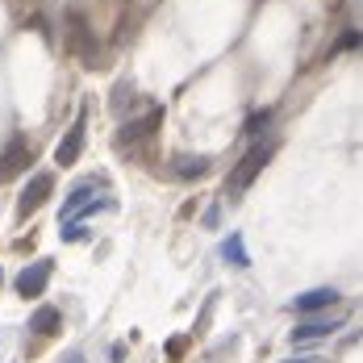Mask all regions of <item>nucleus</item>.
I'll use <instances>...</instances> for the list:
<instances>
[{"label":"nucleus","mask_w":363,"mask_h":363,"mask_svg":"<svg viewBox=\"0 0 363 363\" xmlns=\"http://www.w3.org/2000/svg\"><path fill=\"white\" fill-rule=\"evenodd\" d=\"M30 330H34V334H55V330H59V309L42 305L34 313V322H30Z\"/></svg>","instance_id":"f8f14e48"},{"label":"nucleus","mask_w":363,"mask_h":363,"mask_svg":"<svg viewBox=\"0 0 363 363\" xmlns=\"http://www.w3.org/2000/svg\"><path fill=\"white\" fill-rule=\"evenodd\" d=\"M67 26H72V46H75V55H92V34L84 30V17H67Z\"/></svg>","instance_id":"9b49d317"},{"label":"nucleus","mask_w":363,"mask_h":363,"mask_svg":"<svg viewBox=\"0 0 363 363\" xmlns=\"http://www.w3.org/2000/svg\"><path fill=\"white\" fill-rule=\"evenodd\" d=\"M221 251H225V259H230L234 267H242V263H247V255H242V238H238V234H230Z\"/></svg>","instance_id":"ddd939ff"},{"label":"nucleus","mask_w":363,"mask_h":363,"mask_svg":"<svg viewBox=\"0 0 363 363\" xmlns=\"http://www.w3.org/2000/svg\"><path fill=\"white\" fill-rule=\"evenodd\" d=\"M338 326H342L338 318H305L301 326L292 330V338H296V342H309V338H326V334H334Z\"/></svg>","instance_id":"1a4fd4ad"},{"label":"nucleus","mask_w":363,"mask_h":363,"mask_svg":"<svg viewBox=\"0 0 363 363\" xmlns=\"http://www.w3.org/2000/svg\"><path fill=\"white\" fill-rule=\"evenodd\" d=\"M172 172H176L180 180H196V176L209 172V159H205V155H176V159H172Z\"/></svg>","instance_id":"9d476101"},{"label":"nucleus","mask_w":363,"mask_h":363,"mask_svg":"<svg viewBox=\"0 0 363 363\" xmlns=\"http://www.w3.org/2000/svg\"><path fill=\"white\" fill-rule=\"evenodd\" d=\"M280 363H309V359H301V355H292V359H280Z\"/></svg>","instance_id":"4468645a"},{"label":"nucleus","mask_w":363,"mask_h":363,"mask_svg":"<svg viewBox=\"0 0 363 363\" xmlns=\"http://www.w3.org/2000/svg\"><path fill=\"white\" fill-rule=\"evenodd\" d=\"M272 150H276L272 143H255L251 150H247V155L238 159V167L230 172V184H225V188H230V196H242V192L251 188V184H255V176H259V172L267 167V159H272Z\"/></svg>","instance_id":"f257e3e1"},{"label":"nucleus","mask_w":363,"mask_h":363,"mask_svg":"<svg viewBox=\"0 0 363 363\" xmlns=\"http://www.w3.org/2000/svg\"><path fill=\"white\" fill-rule=\"evenodd\" d=\"M92 192H96V184H75V192L67 196V205H63V221L72 225L75 221V213L79 218H88V213H96L105 201H92Z\"/></svg>","instance_id":"39448f33"},{"label":"nucleus","mask_w":363,"mask_h":363,"mask_svg":"<svg viewBox=\"0 0 363 363\" xmlns=\"http://www.w3.org/2000/svg\"><path fill=\"white\" fill-rule=\"evenodd\" d=\"M46 280H50V259H38V263H30V267H21V276H17V292H21L26 301H34V296H42Z\"/></svg>","instance_id":"20e7f679"},{"label":"nucleus","mask_w":363,"mask_h":363,"mask_svg":"<svg viewBox=\"0 0 363 363\" xmlns=\"http://www.w3.org/2000/svg\"><path fill=\"white\" fill-rule=\"evenodd\" d=\"M159 121H163V109L155 105V109H146V113H138V117H130V121H121V130H117V150H134L138 143H146L155 130H159Z\"/></svg>","instance_id":"f03ea898"},{"label":"nucleus","mask_w":363,"mask_h":363,"mask_svg":"<svg viewBox=\"0 0 363 363\" xmlns=\"http://www.w3.org/2000/svg\"><path fill=\"white\" fill-rule=\"evenodd\" d=\"M72 363H84V359H72Z\"/></svg>","instance_id":"2eb2a0df"},{"label":"nucleus","mask_w":363,"mask_h":363,"mask_svg":"<svg viewBox=\"0 0 363 363\" xmlns=\"http://www.w3.org/2000/svg\"><path fill=\"white\" fill-rule=\"evenodd\" d=\"M330 305H338V289H313L289 301V309H296V313H313V309H330Z\"/></svg>","instance_id":"423d86ee"},{"label":"nucleus","mask_w":363,"mask_h":363,"mask_svg":"<svg viewBox=\"0 0 363 363\" xmlns=\"http://www.w3.org/2000/svg\"><path fill=\"white\" fill-rule=\"evenodd\" d=\"M21 167H30V150H26V143H13L9 150H0V184L13 180Z\"/></svg>","instance_id":"6e6552de"},{"label":"nucleus","mask_w":363,"mask_h":363,"mask_svg":"<svg viewBox=\"0 0 363 363\" xmlns=\"http://www.w3.org/2000/svg\"><path fill=\"white\" fill-rule=\"evenodd\" d=\"M79 150H84V117L63 134V143H59V150H55V163H59V167H72L75 159H79Z\"/></svg>","instance_id":"0eeeda50"},{"label":"nucleus","mask_w":363,"mask_h":363,"mask_svg":"<svg viewBox=\"0 0 363 363\" xmlns=\"http://www.w3.org/2000/svg\"><path fill=\"white\" fill-rule=\"evenodd\" d=\"M50 188H55V176H50V172H38V176H30V184H26V188H21V196H17V218H34L38 209L46 205Z\"/></svg>","instance_id":"7ed1b4c3"}]
</instances>
